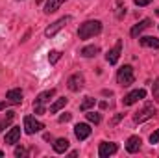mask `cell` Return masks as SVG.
Returning <instances> with one entry per match:
<instances>
[{"mask_svg":"<svg viewBox=\"0 0 159 158\" xmlns=\"http://www.w3.org/2000/svg\"><path fill=\"white\" fill-rule=\"evenodd\" d=\"M100 32H102V22L100 21H85L83 24H80L78 37L80 39H91V37L98 36Z\"/></svg>","mask_w":159,"mask_h":158,"instance_id":"6da1fadb","label":"cell"},{"mask_svg":"<svg viewBox=\"0 0 159 158\" xmlns=\"http://www.w3.org/2000/svg\"><path fill=\"white\" fill-rule=\"evenodd\" d=\"M157 114V108H156V104H152V102H148V104H144L139 112H135V116H133V121L135 123H144V121H148V119H152L154 116Z\"/></svg>","mask_w":159,"mask_h":158,"instance_id":"7a4b0ae2","label":"cell"},{"mask_svg":"<svg viewBox=\"0 0 159 158\" xmlns=\"http://www.w3.org/2000/svg\"><path fill=\"white\" fill-rule=\"evenodd\" d=\"M54 95H56V89H46V91L39 93L37 99L34 101V112H35V114H44V104H46Z\"/></svg>","mask_w":159,"mask_h":158,"instance_id":"3957f363","label":"cell"},{"mask_svg":"<svg viewBox=\"0 0 159 158\" xmlns=\"http://www.w3.org/2000/svg\"><path fill=\"white\" fill-rule=\"evenodd\" d=\"M133 80H135V75H133V67L131 65H124V67H120L119 73H117V82H119L120 86H131L133 84Z\"/></svg>","mask_w":159,"mask_h":158,"instance_id":"277c9868","label":"cell"},{"mask_svg":"<svg viewBox=\"0 0 159 158\" xmlns=\"http://www.w3.org/2000/svg\"><path fill=\"white\" fill-rule=\"evenodd\" d=\"M70 21H72V17H70V15H65V17L57 19L56 22H52V24H50V26L44 30V36H46V37H54V36H56L59 30H63V28H65V26H67Z\"/></svg>","mask_w":159,"mask_h":158,"instance_id":"5b68a950","label":"cell"},{"mask_svg":"<svg viewBox=\"0 0 159 158\" xmlns=\"http://www.w3.org/2000/svg\"><path fill=\"white\" fill-rule=\"evenodd\" d=\"M43 128H44V125L39 119L32 117V116H24V132L26 134H35V132H41Z\"/></svg>","mask_w":159,"mask_h":158,"instance_id":"8992f818","label":"cell"},{"mask_svg":"<svg viewBox=\"0 0 159 158\" xmlns=\"http://www.w3.org/2000/svg\"><path fill=\"white\" fill-rule=\"evenodd\" d=\"M144 97H146V89H135V91L128 93V95L122 99V104H124V106H131V104H135V102L143 101Z\"/></svg>","mask_w":159,"mask_h":158,"instance_id":"52a82bcc","label":"cell"},{"mask_svg":"<svg viewBox=\"0 0 159 158\" xmlns=\"http://www.w3.org/2000/svg\"><path fill=\"white\" fill-rule=\"evenodd\" d=\"M117 151H119V147H117V143H113V141H102L100 147H98V155L102 158L111 156V155H115Z\"/></svg>","mask_w":159,"mask_h":158,"instance_id":"ba28073f","label":"cell"},{"mask_svg":"<svg viewBox=\"0 0 159 158\" xmlns=\"http://www.w3.org/2000/svg\"><path fill=\"white\" fill-rule=\"evenodd\" d=\"M83 84H85V78H83L81 73H74L70 78L67 80V86H69L70 91H80V89L83 87Z\"/></svg>","mask_w":159,"mask_h":158,"instance_id":"9c48e42d","label":"cell"},{"mask_svg":"<svg viewBox=\"0 0 159 158\" xmlns=\"http://www.w3.org/2000/svg\"><path fill=\"white\" fill-rule=\"evenodd\" d=\"M120 52H122V41L119 39V41H117V45H115L107 54H106V60H107L111 65H115V63L119 62V58H120Z\"/></svg>","mask_w":159,"mask_h":158,"instance_id":"30bf717a","label":"cell"},{"mask_svg":"<svg viewBox=\"0 0 159 158\" xmlns=\"http://www.w3.org/2000/svg\"><path fill=\"white\" fill-rule=\"evenodd\" d=\"M74 134H76V138H78L80 141H83V140H87L91 136V126L87 123H78L74 126Z\"/></svg>","mask_w":159,"mask_h":158,"instance_id":"8fae6325","label":"cell"},{"mask_svg":"<svg viewBox=\"0 0 159 158\" xmlns=\"http://www.w3.org/2000/svg\"><path fill=\"white\" fill-rule=\"evenodd\" d=\"M150 26H152V21H150V19H143L139 24H135V26L131 28L129 34H131V37H139V36H141L146 28H150Z\"/></svg>","mask_w":159,"mask_h":158,"instance_id":"7c38bea8","label":"cell"},{"mask_svg":"<svg viewBox=\"0 0 159 158\" xmlns=\"http://www.w3.org/2000/svg\"><path fill=\"white\" fill-rule=\"evenodd\" d=\"M6 99H7V102H11V104H20V102H22V91H20L19 87H13V89H9V91L6 93Z\"/></svg>","mask_w":159,"mask_h":158,"instance_id":"4fadbf2b","label":"cell"},{"mask_svg":"<svg viewBox=\"0 0 159 158\" xmlns=\"http://www.w3.org/2000/svg\"><path fill=\"white\" fill-rule=\"evenodd\" d=\"M141 145H143L141 138H139V136H131V138H128V141H126V151L133 155V153H137V151L141 149Z\"/></svg>","mask_w":159,"mask_h":158,"instance_id":"5bb4252c","label":"cell"},{"mask_svg":"<svg viewBox=\"0 0 159 158\" xmlns=\"http://www.w3.org/2000/svg\"><path fill=\"white\" fill-rule=\"evenodd\" d=\"M19 138H20V126H13V128L6 134L4 141H6L7 145H15V143L19 141Z\"/></svg>","mask_w":159,"mask_h":158,"instance_id":"9a60e30c","label":"cell"},{"mask_svg":"<svg viewBox=\"0 0 159 158\" xmlns=\"http://www.w3.org/2000/svg\"><path fill=\"white\" fill-rule=\"evenodd\" d=\"M139 43H141L143 47H148V48H159V39L157 37H152V36L139 37Z\"/></svg>","mask_w":159,"mask_h":158,"instance_id":"2e32d148","label":"cell"},{"mask_svg":"<svg viewBox=\"0 0 159 158\" xmlns=\"http://www.w3.org/2000/svg\"><path fill=\"white\" fill-rule=\"evenodd\" d=\"M63 2H65V0H46V4H44V13H54V11H57Z\"/></svg>","mask_w":159,"mask_h":158,"instance_id":"e0dca14e","label":"cell"},{"mask_svg":"<svg viewBox=\"0 0 159 158\" xmlns=\"http://www.w3.org/2000/svg\"><path fill=\"white\" fill-rule=\"evenodd\" d=\"M67 149H69V140H67V138L56 140V143H54V151H56V153H65Z\"/></svg>","mask_w":159,"mask_h":158,"instance_id":"ac0fdd59","label":"cell"},{"mask_svg":"<svg viewBox=\"0 0 159 158\" xmlns=\"http://www.w3.org/2000/svg\"><path fill=\"white\" fill-rule=\"evenodd\" d=\"M98 50H100V48H98L96 45H89V47H83V48H81V56H83V58H93V56L98 54Z\"/></svg>","mask_w":159,"mask_h":158,"instance_id":"d6986e66","label":"cell"},{"mask_svg":"<svg viewBox=\"0 0 159 158\" xmlns=\"http://www.w3.org/2000/svg\"><path fill=\"white\" fill-rule=\"evenodd\" d=\"M13 119H15V112L7 110V112H6V116L0 119V132H2V130L7 126V125H11V121H13Z\"/></svg>","mask_w":159,"mask_h":158,"instance_id":"ffe728a7","label":"cell"},{"mask_svg":"<svg viewBox=\"0 0 159 158\" xmlns=\"http://www.w3.org/2000/svg\"><path fill=\"white\" fill-rule=\"evenodd\" d=\"M94 104H96V99H93V97H85L83 102L80 104V110H81V112H87V110H91Z\"/></svg>","mask_w":159,"mask_h":158,"instance_id":"44dd1931","label":"cell"},{"mask_svg":"<svg viewBox=\"0 0 159 158\" xmlns=\"http://www.w3.org/2000/svg\"><path fill=\"white\" fill-rule=\"evenodd\" d=\"M67 101H69V99H65V97H63V99H57V101H56V102L50 106V114H56V112H59V110H61V108L67 104Z\"/></svg>","mask_w":159,"mask_h":158,"instance_id":"7402d4cb","label":"cell"},{"mask_svg":"<svg viewBox=\"0 0 159 158\" xmlns=\"http://www.w3.org/2000/svg\"><path fill=\"white\" fill-rule=\"evenodd\" d=\"M87 119H89L91 123H94V125H98V123L102 121V116H100L98 112H89V114H87Z\"/></svg>","mask_w":159,"mask_h":158,"instance_id":"603a6c76","label":"cell"},{"mask_svg":"<svg viewBox=\"0 0 159 158\" xmlns=\"http://www.w3.org/2000/svg\"><path fill=\"white\" fill-rule=\"evenodd\" d=\"M59 58H61V52L59 50H52L50 54H48V60H50V63L54 65V63H57L59 62Z\"/></svg>","mask_w":159,"mask_h":158,"instance_id":"cb8c5ba5","label":"cell"},{"mask_svg":"<svg viewBox=\"0 0 159 158\" xmlns=\"http://www.w3.org/2000/svg\"><path fill=\"white\" fill-rule=\"evenodd\" d=\"M124 15H126V6L119 0V2H117V19H122Z\"/></svg>","mask_w":159,"mask_h":158,"instance_id":"d4e9b609","label":"cell"},{"mask_svg":"<svg viewBox=\"0 0 159 158\" xmlns=\"http://www.w3.org/2000/svg\"><path fill=\"white\" fill-rule=\"evenodd\" d=\"M150 143H159V128L156 132H152V136H150Z\"/></svg>","mask_w":159,"mask_h":158,"instance_id":"484cf974","label":"cell"},{"mask_svg":"<svg viewBox=\"0 0 159 158\" xmlns=\"http://www.w3.org/2000/svg\"><path fill=\"white\" fill-rule=\"evenodd\" d=\"M154 99H157V102H159V80L154 84Z\"/></svg>","mask_w":159,"mask_h":158,"instance_id":"4316f807","label":"cell"},{"mask_svg":"<svg viewBox=\"0 0 159 158\" xmlns=\"http://www.w3.org/2000/svg\"><path fill=\"white\" fill-rule=\"evenodd\" d=\"M152 0H135V4L139 6V7H144V6H148Z\"/></svg>","mask_w":159,"mask_h":158,"instance_id":"83f0119b","label":"cell"},{"mask_svg":"<svg viewBox=\"0 0 159 158\" xmlns=\"http://www.w3.org/2000/svg\"><path fill=\"white\" fill-rule=\"evenodd\" d=\"M24 155H26V151H24L22 147H17V149H15V156H24Z\"/></svg>","mask_w":159,"mask_h":158,"instance_id":"f1b7e54d","label":"cell"},{"mask_svg":"<svg viewBox=\"0 0 159 158\" xmlns=\"http://www.w3.org/2000/svg\"><path fill=\"white\" fill-rule=\"evenodd\" d=\"M70 117H72L70 114H63V116L59 117V123H67V121H70Z\"/></svg>","mask_w":159,"mask_h":158,"instance_id":"f546056e","label":"cell"},{"mask_svg":"<svg viewBox=\"0 0 159 158\" xmlns=\"http://www.w3.org/2000/svg\"><path fill=\"white\" fill-rule=\"evenodd\" d=\"M4 108H6V102H0V112H2Z\"/></svg>","mask_w":159,"mask_h":158,"instance_id":"4dcf8cb0","label":"cell"},{"mask_svg":"<svg viewBox=\"0 0 159 158\" xmlns=\"http://www.w3.org/2000/svg\"><path fill=\"white\" fill-rule=\"evenodd\" d=\"M2 156H4V153H2V151H0V158H2Z\"/></svg>","mask_w":159,"mask_h":158,"instance_id":"1f68e13d","label":"cell"}]
</instances>
